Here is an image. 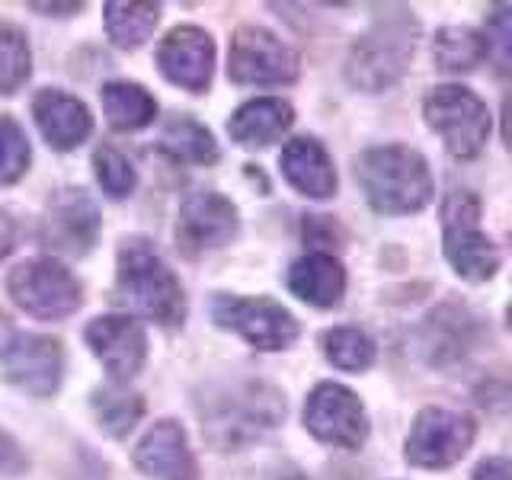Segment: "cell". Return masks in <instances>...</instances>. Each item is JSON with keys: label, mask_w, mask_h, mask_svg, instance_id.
Returning a JSON list of instances; mask_svg holds the SVG:
<instances>
[{"label": "cell", "mask_w": 512, "mask_h": 480, "mask_svg": "<svg viewBox=\"0 0 512 480\" xmlns=\"http://www.w3.org/2000/svg\"><path fill=\"white\" fill-rule=\"evenodd\" d=\"M13 327H10V320L4 317V314H0V356H4V352H7V346H10V340H13Z\"/></svg>", "instance_id": "35"}, {"label": "cell", "mask_w": 512, "mask_h": 480, "mask_svg": "<svg viewBox=\"0 0 512 480\" xmlns=\"http://www.w3.org/2000/svg\"><path fill=\"white\" fill-rule=\"evenodd\" d=\"M432 58H436L442 71H452V74L474 71L477 64L487 58V45H484V36L468 26H445L436 32V39H432Z\"/></svg>", "instance_id": "25"}, {"label": "cell", "mask_w": 512, "mask_h": 480, "mask_svg": "<svg viewBox=\"0 0 512 480\" xmlns=\"http://www.w3.org/2000/svg\"><path fill=\"white\" fill-rule=\"evenodd\" d=\"M484 45L493 68L512 77V4H493L484 20Z\"/></svg>", "instance_id": "30"}, {"label": "cell", "mask_w": 512, "mask_h": 480, "mask_svg": "<svg viewBox=\"0 0 512 480\" xmlns=\"http://www.w3.org/2000/svg\"><path fill=\"white\" fill-rule=\"evenodd\" d=\"M32 10H55V16H61V13H77L80 4H32Z\"/></svg>", "instance_id": "36"}, {"label": "cell", "mask_w": 512, "mask_h": 480, "mask_svg": "<svg viewBox=\"0 0 512 480\" xmlns=\"http://www.w3.org/2000/svg\"><path fill=\"white\" fill-rule=\"evenodd\" d=\"M7 378L32 397H48L58 391L64 375V352L52 336L16 333L4 352Z\"/></svg>", "instance_id": "15"}, {"label": "cell", "mask_w": 512, "mask_h": 480, "mask_svg": "<svg viewBox=\"0 0 512 480\" xmlns=\"http://www.w3.org/2000/svg\"><path fill=\"white\" fill-rule=\"evenodd\" d=\"M157 4H106V32L119 48H138L157 26Z\"/></svg>", "instance_id": "26"}, {"label": "cell", "mask_w": 512, "mask_h": 480, "mask_svg": "<svg viewBox=\"0 0 512 480\" xmlns=\"http://www.w3.org/2000/svg\"><path fill=\"white\" fill-rule=\"evenodd\" d=\"M285 416L282 394L263 381H247L237 388H221L218 397H212L202 407V426L205 436L212 439L224 452H234L244 442L256 439L263 429L279 426Z\"/></svg>", "instance_id": "4"}, {"label": "cell", "mask_w": 512, "mask_h": 480, "mask_svg": "<svg viewBox=\"0 0 512 480\" xmlns=\"http://www.w3.org/2000/svg\"><path fill=\"white\" fill-rule=\"evenodd\" d=\"M103 109L109 125L119 128V132H135L157 116L154 96L138 84H128V80H112L103 87Z\"/></svg>", "instance_id": "22"}, {"label": "cell", "mask_w": 512, "mask_h": 480, "mask_svg": "<svg viewBox=\"0 0 512 480\" xmlns=\"http://www.w3.org/2000/svg\"><path fill=\"white\" fill-rule=\"evenodd\" d=\"M39 237L48 250L64 256H87L100 240V208L87 189H64L48 202Z\"/></svg>", "instance_id": "11"}, {"label": "cell", "mask_w": 512, "mask_h": 480, "mask_svg": "<svg viewBox=\"0 0 512 480\" xmlns=\"http://www.w3.org/2000/svg\"><path fill=\"white\" fill-rule=\"evenodd\" d=\"M474 432H477V426L468 413L426 407L416 413V420L410 426L407 461L416 464V468H429V471L448 468V464H455L468 455Z\"/></svg>", "instance_id": "10"}, {"label": "cell", "mask_w": 512, "mask_h": 480, "mask_svg": "<svg viewBox=\"0 0 512 480\" xmlns=\"http://www.w3.org/2000/svg\"><path fill=\"white\" fill-rule=\"evenodd\" d=\"M298 52L285 45L269 29L244 26L234 32L231 55H228V74L234 84L247 87H279L298 80Z\"/></svg>", "instance_id": "8"}, {"label": "cell", "mask_w": 512, "mask_h": 480, "mask_svg": "<svg viewBox=\"0 0 512 480\" xmlns=\"http://www.w3.org/2000/svg\"><path fill=\"white\" fill-rule=\"evenodd\" d=\"M29 167V141L16 119L0 116V186L16 183Z\"/></svg>", "instance_id": "31"}, {"label": "cell", "mask_w": 512, "mask_h": 480, "mask_svg": "<svg viewBox=\"0 0 512 480\" xmlns=\"http://www.w3.org/2000/svg\"><path fill=\"white\" fill-rule=\"evenodd\" d=\"M416 36H420V26H416L410 10L397 7L391 13H381L372 23V29L352 45L346 61L349 84L365 93L394 87L410 68Z\"/></svg>", "instance_id": "2"}, {"label": "cell", "mask_w": 512, "mask_h": 480, "mask_svg": "<svg viewBox=\"0 0 512 480\" xmlns=\"http://www.w3.org/2000/svg\"><path fill=\"white\" fill-rule=\"evenodd\" d=\"M320 343H324L327 359L343 372H365L375 362V343L356 327H333Z\"/></svg>", "instance_id": "27"}, {"label": "cell", "mask_w": 512, "mask_h": 480, "mask_svg": "<svg viewBox=\"0 0 512 480\" xmlns=\"http://www.w3.org/2000/svg\"><path fill=\"white\" fill-rule=\"evenodd\" d=\"M304 426L311 429V436L340 445V448H359L368 436V416L362 400L343 384L324 381L317 384L304 407Z\"/></svg>", "instance_id": "12"}, {"label": "cell", "mask_w": 512, "mask_h": 480, "mask_svg": "<svg viewBox=\"0 0 512 480\" xmlns=\"http://www.w3.org/2000/svg\"><path fill=\"white\" fill-rule=\"evenodd\" d=\"M240 231V218L231 199L221 192L199 189L189 192L180 208V224H176V240L186 256H199L205 250H215L231 244Z\"/></svg>", "instance_id": "13"}, {"label": "cell", "mask_w": 512, "mask_h": 480, "mask_svg": "<svg viewBox=\"0 0 512 480\" xmlns=\"http://www.w3.org/2000/svg\"><path fill=\"white\" fill-rule=\"evenodd\" d=\"M135 464L154 480H199V464L176 420H160L144 432L135 448Z\"/></svg>", "instance_id": "17"}, {"label": "cell", "mask_w": 512, "mask_h": 480, "mask_svg": "<svg viewBox=\"0 0 512 480\" xmlns=\"http://www.w3.org/2000/svg\"><path fill=\"white\" fill-rule=\"evenodd\" d=\"M7 292L20 308L39 320H61L80 308L84 292L68 266L58 260H26L7 276Z\"/></svg>", "instance_id": "7"}, {"label": "cell", "mask_w": 512, "mask_h": 480, "mask_svg": "<svg viewBox=\"0 0 512 480\" xmlns=\"http://www.w3.org/2000/svg\"><path fill=\"white\" fill-rule=\"evenodd\" d=\"M356 176L368 205L381 215H413L432 199L426 157L407 144L368 148L359 157Z\"/></svg>", "instance_id": "1"}, {"label": "cell", "mask_w": 512, "mask_h": 480, "mask_svg": "<svg viewBox=\"0 0 512 480\" xmlns=\"http://www.w3.org/2000/svg\"><path fill=\"white\" fill-rule=\"evenodd\" d=\"M471 480H512V461L506 458H487L474 468Z\"/></svg>", "instance_id": "33"}, {"label": "cell", "mask_w": 512, "mask_h": 480, "mask_svg": "<svg viewBox=\"0 0 512 480\" xmlns=\"http://www.w3.org/2000/svg\"><path fill=\"white\" fill-rule=\"evenodd\" d=\"M423 112L429 128L445 141V148L455 157L468 160L484 151L490 135V112L474 90L458 84L436 87L426 96Z\"/></svg>", "instance_id": "5"}, {"label": "cell", "mask_w": 512, "mask_h": 480, "mask_svg": "<svg viewBox=\"0 0 512 480\" xmlns=\"http://www.w3.org/2000/svg\"><path fill=\"white\" fill-rule=\"evenodd\" d=\"M32 116H36L42 138L52 144L55 151H74L93 132L90 109L80 103L77 96L61 93V90H42L36 100H32Z\"/></svg>", "instance_id": "18"}, {"label": "cell", "mask_w": 512, "mask_h": 480, "mask_svg": "<svg viewBox=\"0 0 512 480\" xmlns=\"http://www.w3.org/2000/svg\"><path fill=\"white\" fill-rule=\"evenodd\" d=\"M288 288L314 308H336L346 292V269L330 253H308L288 269Z\"/></svg>", "instance_id": "21"}, {"label": "cell", "mask_w": 512, "mask_h": 480, "mask_svg": "<svg viewBox=\"0 0 512 480\" xmlns=\"http://www.w3.org/2000/svg\"><path fill=\"white\" fill-rule=\"evenodd\" d=\"M506 324H509V330H512V308L506 311Z\"/></svg>", "instance_id": "37"}, {"label": "cell", "mask_w": 512, "mask_h": 480, "mask_svg": "<svg viewBox=\"0 0 512 480\" xmlns=\"http://www.w3.org/2000/svg\"><path fill=\"white\" fill-rule=\"evenodd\" d=\"M157 64L170 84L202 93L215 74V42L199 26H176L160 42Z\"/></svg>", "instance_id": "16"}, {"label": "cell", "mask_w": 512, "mask_h": 480, "mask_svg": "<svg viewBox=\"0 0 512 480\" xmlns=\"http://www.w3.org/2000/svg\"><path fill=\"white\" fill-rule=\"evenodd\" d=\"M122 301L160 327H180L186 317V295L180 279L160 260L148 240H125L116 272Z\"/></svg>", "instance_id": "3"}, {"label": "cell", "mask_w": 512, "mask_h": 480, "mask_svg": "<svg viewBox=\"0 0 512 480\" xmlns=\"http://www.w3.org/2000/svg\"><path fill=\"white\" fill-rule=\"evenodd\" d=\"M29 71H32V58H29L26 36L13 23L0 20V96L23 87Z\"/></svg>", "instance_id": "28"}, {"label": "cell", "mask_w": 512, "mask_h": 480, "mask_svg": "<svg viewBox=\"0 0 512 480\" xmlns=\"http://www.w3.org/2000/svg\"><path fill=\"white\" fill-rule=\"evenodd\" d=\"M282 173L301 196L330 199L336 192V170L324 144L314 138H292L282 148Z\"/></svg>", "instance_id": "19"}, {"label": "cell", "mask_w": 512, "mask_h": 480, "mask_svg": "<svg viewBox=\"0 0 512 480\" xmlns=\"http://www.w3.org/2000/svg\"><path fill=\"white\" fill-rule=\"evenodd\" d=\"M160 141H164V151L173 154L176 160H183V164L208 167L221 157L215 135L208 132L202 122L189 116H173L164 128V135H160Z\"/></svg>", "instance_id": "24"}, {"label": "cell", "mask_w": 512, "mask_h": 480, "mask_svg": "<svg viewBox=\"0 0 512 480\" xmlns=\"http://www.w3.org/2000/svg\"><path fill=\"white\" fill-rule=\"evenodd\" d=\"M212 317L224 330H234L237 336L263 352L288 349L298 340V320L288 314L279 301L272 298H234V295H215L212 298Z\"/></svg>", "instance_id": "9"}, {"label": "cell", "mask_w": 512, "mask_h": 480, "mask_svg": "<svg viewBox=\"0 0 512 480\" xmlns=\"http://www.w3.org/2000/svg\"><path fill=\"white\" fill-rule=\"evenodd\" d=\"M292 122V103L276 100V96H260V100H250L234 112L228 122V135L244 148H266V144L279 141L292 128Z\"/></svg>", "instance_id": "20"}, {"label": "cell", "mask_w": 512, "mask_h": 480, "mask_svg": "<svg viewBox=\"0 0 512 480\" xmlns=\"http://www.w3.org/2000/svg\"><path fill=\"white\" fill-rule=\"evenodd\" d=\"M93 167H96V180H100L106 196H112V199L132 196L138 176H135V167L128 164V157L119 148H112V144H103V148H96Z\"/></svg>", "instance_id": "29"}, {"label": "cell", "mask_w": 512, "mask_h": 480, "mask_svg": "<svg viewBox=\"0 0 512 480\" xmlns=\"http://www.w3.org/2000/svg\"><path fill=\"white\" fill-rule=\"evenodd\" d=\"M93 413L100 420L103 432L112 439H125L144 416V397L128 391L125 384L109 381L93 391Z\"/></svg>", "instance_id": "23"}, {"label": "cell", "mask_w": 512, "mask_h": 480, "mask_svg": "<svg viewBox=\"0 0 512 480\" xmlns=\"http://www.w3.org/2000/svg\"><path fill=\"white\" fill-rule=\"evenodd\" d=\"M26 471V458L4 429H0V474L10 477V474H23Z\"/></svg>", "instance_id": "32"}, {"label": "cell", "mask_w": 512, "mask_h": 480, "mask_svg": "<svg viewBox=\"0 0 512 480\" xmlns=\"http://www.w3.org/2000/svg\"><path fill=\"white\" fill-rule=\"evenodd\" d=\"M13 247H16V221H13V215L7 212V208L0 205V260L10 256Z\"/></svg>", "instance_id": "34"}, {"label": "cell", "mask_w": 512, "mask_h": 480, "mask_svg": "<svg viewBox=\"0 0 512 480\" xmlns=\"http://www.w3.org/2000/svg\"><path fill=\"white\" fill-rule=\"evenodd\" d=\"M445 256L455 272L468 282H487L500 269V253L493 240L480 231V205L471 192L455 189L442 205Z\"/></svg>", "instance_id": "6"}, {"label": "cell", "mask_w": 512, "mask_h": 480, "mask_svg": "<svg viewBox=\"0 0 512 480\" xmlns=\"http://www.w3.org/2000/svg\"><path fill=\"white\" fill-rule=\"evenodd\" d=\"M90 349L96 352V359L103 362V368L112 375V381H132L144 359H148V336L144 327L135 317L125 314H103L90 320V327L84 330Z\"/></svg>", "instance_id": "14"}]
</instances>
